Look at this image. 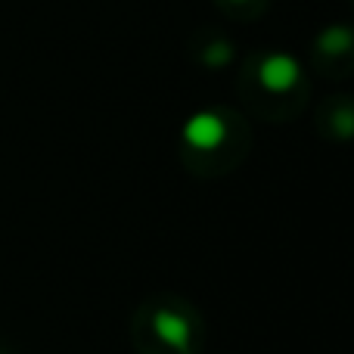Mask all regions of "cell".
I'll return each mask as SVG.
<instances>
[{
    "label": "cell",
    "mask_w": 354,
    "mask_h": 354,
    "mask_svg": "<svg viewBox=\"0 0 354 354\" xmlns=\"http://www.w3.org/2000/svg\"><path fill=\"white\" fill-rule=\"evenodd\" d=\"M134 336L143 354H196L202 342V324L189 305L159 299L137 311Z\"/></svg>",
    "instance_id": "obj_1"
},
{
    "label": "cell",
    "mask_w": 354,
    "mask_h": 354,
    "mask_svg": "<svg viewBox=\"0 0 354 354\" xmlns=\"http://www.w3.org/2000/svg\"><path fill=\"white\" fill-rule=\"evenodd\" d=\"M183 147L193 156H214L230 143L233 137V124L224 112L218 109H202L183 122Z\"/></svg>",
    "instance_id": "obj_2"
},
{
    "label": "cell",
    "mask_w": 354,
    "mask_h": 354,
    "mask_svg": "<svg viewBox=\"0 0 354 354\" xmlns=\"http://www.w3.org/2000/svg\"><path fill=\"white\" fill-rule=\"evenodd\" d=\"M301 81V62L289 53H268L258 62V84L268 93H289Z\"/></svg>",
    "instance_id": "obj_3"
},
{
    "label": "cell",
    "mask_w": 354,
    "mask_h": 354,
    "mask_svg": "<svg viewBox=\"0 0 354 354\" xmlns=\"http://www.w3.org/2000/svg\"><path fill=\"white\" fill-rule=\"evenodd\" d=\"M351 47H354V31L348 25H330V28H324L317 37V50L326 56H342V53H348Z\"/></svg>",
    "instance_id": "obj_4"
},
{
    "label": "cell",
    "mask_w": 354,
    "mask_h": 354,
    "mask_svg": "<svg viewBox=\"0 0 354 354\" xmlns=\"http://www.w3.org/2000/svg\"><path fill=\"white\" fill-rule=\"evenodd\" d=\"M333 134L342 140L354 137V103H339L333 109Z\"/></svg>",
    "instance_id": "obj_5"
},
{
    "label": "cell",
    "mask_w": 354,
    "mask_h": 354,
    "mask_svg": "<svg viewBox=\"0 0 354 354\" xmlns=\"http://www.w3.org/2000/svg\"><path fill=\"white\" fill-rule=\"evenodd\" d=\"M202 59H205L208 66H227V62L233 59V47L227 41H214V44H208V50H205Z\"/></svg>",
    "instance_id": "obj_6"
},
{
    "label": "cell",
    "mask_w": 354,
    "mask_h": 354,
    "mask_svg": "<svg viewBox=\"0 0 354 354\" xmlns=\"http://www.w3.org/2000/svg\"><path fill=\"white\" fill-rule=\"evenodd\" d=\"M233 3H245V0H233Z\"/></svg>",
    "instance_id": "obj_7"
}]
</instances>
